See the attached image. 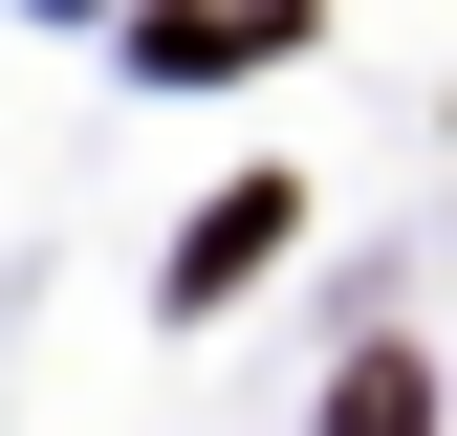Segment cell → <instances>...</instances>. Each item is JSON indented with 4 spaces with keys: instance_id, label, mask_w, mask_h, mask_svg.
<instances>
[{
    "instance_id": "1",
    "label": "cell",
    "mask_w": 457,
    "mask_h": 436,
    "mask_svg": "<svg viewBox=\"0 0 457 436\" xmlns=\"http://www.w3.org/2000/svg\"><path fill=\"white\" fill-rule=\"evenodd\" d=\"M327 0H131V66L153 88H218V66H283Z\"/></svg>"
},
{
    "instance_id": "2",
    "label": "cell",
    "mask_w": 457,
    "mask_h": 436,
    "mask_svg": "<svg viewBox=\"0 0 457 436\" xmlns=\"http://www.w3.org/2000/svg\"><path fill=\"white\" fill-rule=\"evenodd\" d=\"M283 240H305V175H240V197H218L196 240H175V327H218V306H240L262 262H283Z\"/></svg>"
},
{
    "instance_id": "3",
    "label": "cell",
    "mask_w": 457,
    "mask_h": 436,
    "mask_svg": "<svg viewBox=\"0 0 457 436\" xmlns=\"http://www.w3.org/2000/svg\"><path fill=\"white\" fill-rule=\"evenodd\" d=\"M327 436H436V371H414V349H349V393H327Z\"/></svg>"
}]
</instances>
